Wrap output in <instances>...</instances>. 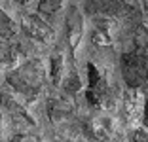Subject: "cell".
I'll return each mask as SVG.
<instances>
[{
    "label": "cell",
    "mask_w": 148,
    "mask_h": 142,
    "mask_svg": "<svg viewBox=\"0 0 148 142\" xmlns=\"http://www.w3.org/2000/svg\"><path fill=\"white\" fill-rule=\"evenodd\" d=\"M46 80V70H44L40 61H29L23 66H19L13 74L8 76V82L17 93L23 95H34Z\"/></svg>",
    "instance_id": "obj_1"
},
{
    "label": "cell",
    "mask_w": 148,
    "mask_h": 142,
    "mask_svg": "<svg viewBox=\"0 0 148 142\" xmlns=\"http://www.w3.org/2000/svg\"><path fill=\"white\" fill-rule=\"evenodd\" d=\"M123 80L129 87H140L148 82V47L135 46V49L125 53L122 59Z\"/></svg>",
    "instance_id": "obj_2"
},
{
    "label": "cell",
    "mask_w": 148,
    "mask_h": 142,
    "mask_svg": "<svg viewBox=\"0 0 148 142\" xmlns=\"http://www.w3.org/2000/svg\"><path fill=\"white\" fill-rule=\"evenodd\" d=\"M21 27L32 40H38V42L48 44V42H51V38H53L51 27L44 21L40 15H25L23 21H21Z\"/></svg>",
    "instance_id": "obj_3"
},
{
    "label": "cell",
    "mask_w": 148,
    "mask_h": 142,
    "mask_svg": "<svg viewBox=\"0 0 148 142\" xmlns=\"http://www.w3.org/2000/svg\"><path fill=\"white\" fill-rule=\"evenodd\" d=\"M66 27H69V42L72 47H76V44L80 42L82 32H84L82 15H80V12L76 8H70L69 15H66Z\"/></svg>",
    "instance_id": "obj_4"
},
{
    "label": "cell",
    "mask_w": 148,
    "mask_h": 142,
    "mask_svg": "<svg viewBox=\"0 0 148 142\" xmlns=\"http://www.w3.org/2000/svg\"><path fill=\"white\" fill-rule=\"evenodd\" d=\"M125 8V0H91V10L103 15H114Z\"/></svg>",
    "instance_id": "obj_5"
},
{
    "label": "cell",
    "mask_w": 148,
    "mask_h": 142,
    "mask_svg": "<svg viewBox=\"0 0 148 142\" xmlns=\"http://www.w3.org/2000/svg\"><path fill=\"white\" fill-rule=\"evenodd\" d=\"M15 30H17L15 23L4 13V10H0V38H12Z\"/></svg>",
    "instance_id": "obj_6"
},
{
    "label": "cell",
    "mask_w": 148,
    "mask_h": 142,
    "mask_svg": "<svg viewBox=\"0 0 148 142\" xmlns=\"http://www.w3.org/2000/svg\"><path fill=\"white\" fill-rule=\"evenodd\" d=\"M63 8V0H40L38 13L40 15H53Z\"/></svg>",
    "instance_id": "obj_7"
},
{
    "label": "cell",
    "mask_w": 148,
    "mask_h": 142,
    "mask_svg": "<svg viewBox=\"0 0 148 142\" xmlns=\"http://www.w3.org/2000/svg\"><path fill=\"white\" fill-rule=\"evenodd\" d=\"M65 87H66V91H70V93L78 91V89H80V80H78V76L70 74V76L65 80Z\"/></svg>",
    "instance_id": "obj_8"
},
{
    "label": "cell",
    "mask_w": 148,
    "mask_h": 142,
    "mask_svg": "<svg viewBox=\"0 0 148 142\" xmlns=\"http://www.w3.org/2000/svg\"><path fill=\"white\" fill-rule=\"evenodd\" d=\"M13 142H40L34 134H19V137L13 138Z\"/></svg>",
    "instance_id": "obj_9"
},
{
    "label": "cell",
    "mask_w": 148,
    "mask_h": 142,
    "mask_svg": "<svg viewBox=\"0 0 148 142\" xmlns=\"http://www.w3.org/2000/svg\"><path fill=\"white\" fill-rule=\"evenodd\" d=\"M135 142H148V137L144 133H137V137H135Z\"/></svg>",
    "instance_id": "obj_10"
},
{
    "label": "cell",
    "mask_w": 148,
    "mask_h": 142,
    "mask_svg": "<svg viewBox=\"0 0 148 142\" xmlns=\"http://www.w3.org/2000/svg\"><path fill=\"white\" fill-rule=\"evenodd\" d=\"M144 125L148 127V100H146V106H144Z\"/></svg>",
    "instance_id": "obj_11"
},
{
    "label": "cell",
    "mask_w": 148,
    "mask_h": 142,
    "mask_svg": "<svg viewBox=\"0 0 148 142\" xmlns=\"http://www.w3.org/2000/svg\"><path fill=\"white\" fill-rule=\"evenodd\" d=\"M19 2H31V0H19Z\"/></svg>",
    "instance_id": "obj_12"
}]
</instances>
